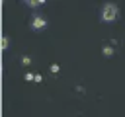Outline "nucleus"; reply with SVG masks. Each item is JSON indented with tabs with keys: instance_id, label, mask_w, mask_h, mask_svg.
Listing matches in <instances>:
<instances>
[{
	"instance_id": "obj_3",
	"label": "nucleus",
	"mask_w": 125,
	"mask_h": 117,
	"mask_svg": "<svg viewBox=\"0 0 125 117\" xmlns=\"http://www.w3.org/2000/svg\"><path fill=\"white\" fill-rule=\"evenodd\" d=\"M102 53H104V57H111V55H113V47H109V45H105V47L102 49Z\"/></svg>"
},
{
	"instance_id": "obj_2",
	"label": "nucleus",
	"mask_w": 125,
	"mask_h": 117,
	"mask_svg": "<svg viewBox=\"0 0 125 117\" xmlns=\"http://www.w3.org/2000/svg\"><path fill=\"white\" fill-rule=\"evenodd\" d=\"M45 25H47V20L41 18V16H35V18L31 20V27H33V29H43Z\"/></svg>"
},
{
	"instance_id": "obj_6",
	"label": "nucleus",
	"mask_w": 125,
	"mask_h": 117,
	"mask_svg": "<svg viewBox=\"0 0 125 117\" xmlns=\"http://www.w3.org/2000/svg\"><path fill=\"white\" fill-rule=\"evenodd\" d=\"M21 64H25V66H27V64H31V58H29L27 55H25V57H21Z\"/></svg>"
},
{
	"instance_id": "obj_8",
	"label": "nucleus",
	"mask_w": 125,
	"mask_h": 117,
	"mask_svg": "<svg viewBox=\"0 0 125 117\" xmlns=\"http://www.w3.org/2000/svg\"><path fill=\"white\" fill-rule=\"evenodd\" d=\"M59 70H61V66H59V64H51V72H55V74H57Z\"/></svg>"
},
{
	"instance_id": "obj_1",
	"label": "nucleus",
	"mask_w": 125,
	"mask_h": 117,
	"mask_svg": "<svg viewBox=\"0 0 125 117\" xmlns=\"http://www.w3.org/2000/svg\"><path fill=\"white\" fill-rule=\"evenodd\" d=\"M117 14H119V10H117L115 4H104V8H102V21L111 23V21L117 20Z\"/></svg>"
},
{
	"instance_id": "obj_4",
	"label": "nucleus",
	"mask_w": 125,
	"mask_h": 117,
	"mask_svg": "<svg viewBox=\"0 0 125 117\" xmlns=\"http://www.w3.org/2000/svg\"><path fill=\"white\" fill-rule=\"evenodd\" d=\"M25 4H27V6H31V8H37V6H41V4H43V0H27Z\"/></svg>"
},
{
	"instance_id": "obj_5",
	"label": "nucleus",
	"mask_w": 125,
	"mask_h": 117,
	"mask_svg": "<svg viewBox=\"0 0 125 117\" xmlns=\"http://www.w3.org/2000/svg\"><path fill=\"white\" fill-rule=\"evenodd\" d=\"M8 45H10V39L4 35V37H2V49H8Z\"/></svg>"
},
{
	"instance_id": "obj_7",
	"label": "nucleus",
	"mask_w": 125,
	"mask_h": 117,
	"mask_svg": "<svg viewBox=\"0 0 125 117\" xmlns=\"http://www.w3.org/2000/svg\"><path fill=\"white\" fill-rule=\"evenodd\" d=\"M23 78H25L27 82H31V80H35V74H31V72H27V74H25Z\"/></svg>"
}]
</instances>
